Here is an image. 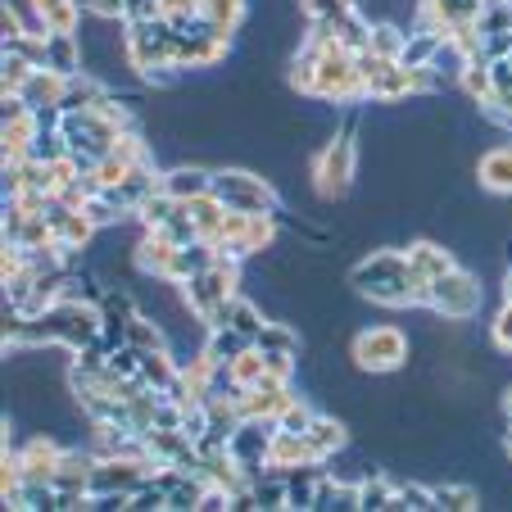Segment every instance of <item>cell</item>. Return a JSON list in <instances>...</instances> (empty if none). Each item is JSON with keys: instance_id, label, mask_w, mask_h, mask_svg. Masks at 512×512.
Segmentation results:
<instances>
[{"instance_id": "cell-1", "label": "cell", "mask_w": 512, "mask_h": 512, "mask_svg": "<svg viewBox=\"0 0 512 512\" xmlns=\"http://www.w3.org/2000/svg\"><path fill=\"white\" fill-rule=\"evenodd\" d=\"M345 281L358 300H372L377 309H417L404 245H377V250H368L358 263H349Z\"/></svg>"}, {"instance_id": "cell-2", "label": "cell", "mask_w": 512, "mask_h": 512, "mask_svg": "<svg viewBox=\"0 0 512 512\" xmlns=\"http://www.w3.org/2000/svg\"><path fill=\"white\" fill-rule=\"evenodd\" d=\"M358 168H363V145H358V132L336 127L331 141L313 155V191H318V200H327V204L349 200L354 186H358Z\"/></svg>"}, {"instance_id": "cell-3", "label": "cell", "mask_w": 512, "mask_h": 512, "mask_svg": "<svg viewBox=\"0 0 512 512\" xmlns=\"http://www.w3.org/2000/svg\"><path fill=\"white\" fill-rule=\"evenodd\" d=\"M349 363L363 377H395L413 363V336L395 322H377V327L354 331L349 340Z\"/></svg>"}, {"instance_id": "cell-4", "label": "cell", "mask_w": 512, "mask_h": 512, "mask_svg": "<svg viewBox=\"0 0 512 512\" xmlns=\"http://www.w3.org/2000/svg\"><path fill=\"white\" fill-rule=\"evenodd\" d=\"M213 195H218L227 209H245V213H277L281 209L277 182L250 164H218L213 168Z\"/></svg>"}, {"instance_id": "cell-5", "label": "cell", "mask_w": 512, "mask_h": 512, "mask_svg": "<svg viewBox=\"0 0 512 512\" xmlns=\"http://www.w3.org/2000/svg\"><path fill=\"white\" fill-rule=\"evenodd\" d=\"M431 309L445 322H454V327H467L472 318L485 313V277L476 268H467V263H458L454 272H445L431 286Z\"/></svg>"}, {"instance_id": "cell-6", "label": "cell", "mask_w": 512, "mask_h": 512, "mask_svg": "<svg viewBox=\"0 0 512 512\" xmlns=\"http://www.w3.org/2000/svg\"><path fill=\"white\" fill-rule=\"evenodd\" d=\"M472 173H476V186H481L485 195H494V200H512V141L485 145L481 155H476Z\"/></svg>"}, {"instance_id": "cell-7", "label": "cell", "mask_w": 512, "mask_h": 512, "mask_svg": "<svg viewBox=\"0 0 512 512\" xmlns=\"http://www.w3.org/2000/svg\"><path fill=\"white\" fill-rule=\"evenodd\" d=\"M28 14V32H78L82 23V0H19Z\"/></svg>"}, {"instance_id": "cell-8", "label": "cell", "mask_w": 512, "mask_h": 512, "mask_svg": "<svg viewBox=\"0 0 512 512\" xmlns=\"http://www.w3.org/2000/svg\"><path fill=\"white\" fill-rule=\"evenodd\" d=\"M159 186H164L173 200L191 204V200H200V195H213V164H200V159H182V164L164 168Z\"/></svg>"}, {"instance_id": "cell-9", "label": "cell", "mask_w": 512, "mask_h": 512, "mask_svg": "<svg viewBox=\"0 0 512 512\" xmlns=\"http://www.w3.org/2000/svg\"><path fill=\"white\" fill-rule=\"evenodd\" d=\"M46 68L59 78H78L87 73V50H82L78 32H50L46 37Z\"/></svg>"}, {"instance_id": "cell-10", "label": "cell", "mask_w": 512, "mask_h": 512, "mask_svg": "<svg viewBox=\"0 0 512 512\" xmlns=\"http://www.w3.org/2000/svg\"><path fill=\"white\" fill-rule=\"evenodd\" d=\"M322 472H327V467H322L318 458L286 467V508L290 512H313V494H318Z\"/></svg>"}, {"instance_id": "cell-11", "label": "cell", "mask_w": 512, "mask_h": 512, "mask_svg": "<svg viewBox=\"0 0 512 512\" xmlns=\"http://www.w3.org/2000/svg\"><path fill=\"white\" fill-rule=\"evenodd\" d=\"M304 435H309V449H313V458H318V463L354 440V435H349V426H345V417H340V413H327V408H318V417H313V426H309Z\"/></svg>"}, {"instance_id": "cell-12", "label": "cell", "mask_w": 512, "mask_h": 512, "mask_svg": "<svg viewBox=\"0 0 512 512\" xmlns=\"http://www.w3.org/2000/svg\"><path fill=\"white\" fill-rule=\"evenodd\" d=\"M431 494H435V508H440V512H476L485 503V494L476 490L472 481H463V476L431 481Z\"/></svg>"}, {"instance_id": "cell-13", "label": "cell", "mask_w": 512, "mask_h": 512, "mask_svg": "<svg viewBox=\"0 0 512 512\" xmlns=\"http://www.w3.org/2000/svg\"><path fill=\"white\" fill-rule=\"evenodd\" d=\"M254 349H263V354H300L304 336H300V327H295L290 318H268L263 322V331L254 336Z\"/></svg>"}, {"instance_id": "cell-14", "label": "cell", "mask_w": 512, "mask_h": 512, "mask_svg": "<svg viewBox=\"0 0 512 512\" xmlns=\"http://www.w3.org/2000/svg\"><path fill=\"white\" fill-rule=\"evenodd\" d=\"M218 259V245L213 241H191V245H182V250H173V263H168V281H191L195 272H204L209 263Z\"/></svg>"}, {"instance_id": "cell-15", "label": "cell", "mask_w": 512, "mask_h": 512, "mask_svg": "<svg viewBox=\"0 0 512 512\" xmlns=\"http://www.w3.org/2000/svg\"><path fill=\"white\" fill-rule=\"evenodd\" d=\"M390 499H395V472L372 467V472L358 481V512H390Z\"/></svg>"}, {"instance_id": "cell-16", "label": "cell", "mask_w": 512, "mask_h": 512, "mask_svg": "<svg viewBox=\"0 0 512 512\" xmlns=\"http://www.w3.org/2000/svg\"><path fill=\"white\" fill-rule=\"evenodd\" d=\"M309 458H313L309 435H300V431H281V426H277V435H272V445H268V463L286 472V467L309 463Z\"/></svg>"}, {"instance_id": "cell-17", "label": "cell", "mask_w": 512, "mask_h": 512, "mask_svg": "<svg viewBox=\"0 0 512 512\" xmlns=\"http://www.w3.org/2000/svg\"><path fill=\"white\" fill-rule=\"evenodd\" d=\"M64 87H68V78H59L50 68H32V78L23 82L19 96L28 100L32 109H41V105H59V100H64Z\"/></svg>"}, {"instance_id": "cell-18", "label": "cell", "mask_w": 512, "mask_h": 512, "mask_svg": "<svg viewBox=\"0 0 512 512\" xmlns=\"http://www.w3.org/2000/svg\"><path fill=\"white\" fill-rule=\"evenodd\" d=\"M250 345L254 340L241 336L236 327H209V336H204V354H209L213 363H232V358H241Z\"/></svg>"}, {"instance_id": "cell-19", "label": "cell", "mask_w": 512, "mask_h": 512, "mask_svg": "<svg viewBox=\"0 0 512 512\" xmlns=\"http://www.w3.org/2000/svg\"><path fill=\"white\" fill-rule=\"evenodd\" d=\"M445 41V32H431V28H408L404 50H399V64L404 68H426L435 55V46Z\"/></svg>"}, {"instance_id": "cell-20", "label": "cell", "mask_w": 512, "mask_h": 512, "mask_svg": "<svg viewBox=\"0 0 512 512\" xmlns=\"http://www.w3.org/2000/svg\"><path fill=\"white\" fill-rule=\"evenodd\" d=\"M458 96L467 100V105H490L494 96V82H490V64L485 59H472V64L463 68V78H458Z\"/></svg>"}, {"instance_id": "cell-21", "label": "cell", "mask_w": 512, "mask_h": 512, "mask_svg": "<svg viewBox=\"0 0 512 512\" xmlns=\"http://www.w3.org/2000/svg\"><path fill=\"white\" fill-rule=\"evenodd\" d=\"M186 213L195 218V227H200L204 241L218 245V232H223V218H227V204L218 200V195H200V200L186 204Z\"/></svg>"}, {"instance_id": "cell-22", "label": "cell", "mask_w": 512, "mask_h": 512, "mask_svg": "<svg viewBox=\"0 0 512 512\" xmlns=\"http://www.w3.org/2000/svg\"><path fill=\"white\" fill-rule=\"evenodd\" d=\"M182 209H186V204H182V200H173V195H168L164 186H159V191L150 195V200H145L141 209H136V218H141V227H145V232H159V227H164V223H173V218H177V213H182Z\"/></svg>"}, {"instance_id": "cell-23", "label": "cell", "mask_w": 512, "mask_h": 512, "mask_svg": "<svg viewBox=\"0 0 512 512\" xmlns=\"http://www.w3.org/2000/svg\"><path fill=\"white\" fill-rule=\"evenodd\" d=\"M435 494L431 481H399L395 476V499H390V512H431Z\"/></svg>"}, {"instance_id": "cell-24", "label": "cell", "mask_w": 512, "mask_h": 512, "mask_svg": "<svg viewBox=\"0 0 512 512\" xmlns=\"http://www.w3.org/2000/svg\"><path fill=\"white\" fill-rule=\"evenodd\" d=\"M250 490H254L259 512H281V508H286V472H281V467H268V472H263Z\"/></svg>"}, {"instance_id": "cell-25", "label": "cell", "mask_w": 512, "mask_h": 512, "mask_svg": "<svg viewBox=\"0 0 512 512\" xmlns=\"http://www.w3.org/2000/svg\"><path fill=\"white\" fill-rule=\"evenodd\" d=\"M204 490H209V481H204L200 472H186L182 481L168 490V512H200Z\"/></svg>"}, {"instance_id": "cell-26", "label": "cell", "mask_w": 512, "mask_h": 512, "mask_svg": "<svg viewBox=\"0 0 512 512\" xmlns=\"http://www.w3.org/2000/svg\"><path fill=\"white\" fill-rule=\"evenodd\" d=\"M313 417H318V404H313V395H300V386H295V395H290V404L277 413V426L281 431H309Z\"/></svg>"}, {"instance_id": "cell-27", "label": "cell", "mask_w": 512, "mask_h": 512, "mask_svg": "<svg viewBox=\"0 0 512 512\" xmlns=\"http://www.w3.org/2000/svg\"><path fill=\"white\" fill-rule=\"evenodd\" d=\"M404 37H408V32L399 28L395 19H381V23H372L368 50H372V55H381V59H399V50H404Z\"/></svg>"}, {"instance_id": "cell-28", "label": "cell", "mask_w": 512, "mask_h": 512, "mask_svg": "<svg viewBox=\"0 0 512 512\" xmlns=\"http://www.w3.org/2000/svg\"><path fill=\"white\" fill-rule=\"evenodd\" d=\"M0 50H5V55L28 59L32 68H46V37H41V32H19V37H5V41H0Z\"/></svg>"}, {"instance_id": "cell-29", "label": "cell", "mask_w": 512, "mask_h": 512, "mask_svg": "<svg viewBox=\"0 0 512 512\" xmlns=\"http://www.w3.org/2000/svg\"><path fill=\"white\" fill-rule=\"evenodd\" d=\"M227 372H232V377H236V386H245V390H250V386H259V381L268 377V363H263V354L250 345L241 358H232V363H227Z\"/></svg>"}, {"instance_id": "cell-30", "label": "cell", "mask_w": 512, "mask_h": 512, "mask_svg": "<svg viewBox=\"0 0 512 512\" xmlns=\"http://www.w3.org/2000/svg\"><path fill=\"white\" fill-rule=\"evenodd\" d=\"M28 159H41V164H59V159H68L64 132H46V127H37V136H32V145H28Z\"/></svg>"}, {"instance_id": "cell-31", "label": "cell", "mask_w": 512, "mask_h": 512, "mask_svg": "<svg viewBox=\"0 0 512 512\" xmlns=\"http://www.w3.org/2000/svg\"><path fill=\"white\" fill-rule=\"evenodd\" d=\"M28 78H32V64H28V59L5 55V50H0V96H19Z\"/></svg>"}, {"instance_id": "cell-32", "label": "cell", "mask_w": 512, "mask_h": 512, "mask_svg": "<svg viewBox=\"0 0 512 512\" xmlns=\"http://www.w3.org/2000/svg\"><path fill=\"white\" fill-rule=\"evenodd\" d=\"M127 512H168V490L155 481V476H145V481L132 490V503H127Z\"/></svg>"}, {"instance_id": "cell-33", "label": "cell", "mask_w": 512, "mask_h": 512, "mask_svg": "<svg viewBox=\"0 0 512 512\" xmlns=\"http://www.w3.org/2000/svg\"><path fill=\"white\" fill-rule=\"evenodd\" d=\"M159 236H164V241L168 245H173V250H182V245H191V241H204V236H200V227H195V218H191V213H177V218H173V223H164V227H159Z\"/></svg>"}, {"instance_id": "cell-34", "label": "cell", "mask_w": 512, "mask_h": 512, "mask_svg": "<svg viewBox=\"0 0 512 512\" xmlns=\"http://www.w3.org/2000/svg\"><path fill=\"white\" fill-rule=\"evenodd\" d=\"M490 345L512 358V300H503L490 318Z\"/></svg>"}, {"instance_id": "cell-35", "label": "cell", "mask_w": 512, "mask_h": 512, "mask_svg": "<svg viewBox=\"0 0 512 512\" xmlns=\"http://www.w3.org/2000/svg\"><path fill=\"white\" fill-rule=\"evenodd\" d=\"M82 14H96V19H127V0H82Z\"/></svg>"}, {"instance_id": "cell-36", "label": "cell", "mask_w": 512, "mask_h": 512, "mask_svg": "<svg viewBox=\"0 0 512 512\" xmlns=\"http://www.w3.org/2000/svg\"><path fill=\"white\" fill-rule=\"evenodd\" d=\"M223 508H232V490L209 485V490H204V499H200V512H223Z\"/></svg>"}, {"instance_id": "cell-37", "label": "cell", "mask_w": 512, "mask_h": 512, "mask_svg": "<svg viewBox=\"0 0 512 512\" xmlns=\"http://www.w3.org/2000/svg\"><path fill=\"white\" fill-rule=\"evenodd\" d=\"M503 417H508V422H512V381H508V386H503Z\"/></svg>"}, {"instance_id": "cell-38", "label": "cell", "mask_w": 512, "mask_h": 512, "mask_svg": "<svg viewBox=\"0 0 512 512\" xmlns=\"http://www.w3.org/2000/svg\"><path fill=\"white\" fill-rule=\"evenodd\" d=\"M503 458H508V467H512V422H508V431H503Z\"/></svg>"}, {"instance_id": "cell-39", "label": "cell", "mask_w": 512, "mask_h": 512, "mask_svg": "<svg viewBox=\"0 0 512 512\" xmlns=\"http://www.w3.org/2000/svg\"><path fill=\"white\" fill-rule=\"evenodd\" d=\"M508 132H512V127H508Z\"/></svg>"}]
</instances>
